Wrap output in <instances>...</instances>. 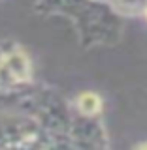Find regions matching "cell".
I'll use <instances>...</instances> for the list:
<instances>
[{"label":"cell","mask_w":147,"mask_h":150,"mask_svg":"<svg viewBox=\"0 0 147 150\" xmlns=\"http://www.w3.org/2000/svg\"><path fill=\"white\" fill-rule=\"evenodd\" d=\"M32 9L42 17L66 19L83 49L113 47L125 30V19L100 0H32Z\"/></svg>","instance_id":"6da1fadb"},{"label":"cell","mask_w":147,"mask_h":150,"mask_svg":"<svg viewBox=\"0 0 147 150\" xmlns=\"http://www.w3.org/2000/svg\"><path fill=\"white\" fill-rule=\"evenodd\" d=\"M0 148H51L42 126L27 111H0Z\"/></svg>","instance_id":"7a4b0ae2"},{"label":"cell","mask_w":147,"mask_h":150,"mask_svg":"<svg viewBox=\"0 0 147 150\" xmlns=\"http://www.w3.org/2000/svg\"><path fill=\"white\" fill-rule=\"evenodd\" d=\"M70 148H110V131L102 116H81L74 112L72 124L68 129Z\"/></svg>","instance_id":"3957f363"},{"label":"cell","mask_w":147,"mask_h":150,"mask_svg":"<svg viewBox=\"0 0 147 150\" xmlns=\"http://www.w3.org/2000/svg\"><path fill=\"white\" fill-rule=\"evenodd\" d=\"M0 60L23 83V86L30 90V86L34 84V62L25 47L19 41H2L0 43Z\"/></svg>","instance_id":"277c9868"},{"label":"cell","mask_w":147,"mask_h":150,"mask_svg":"<svg viewBox=\"0 0 147 150\" xmlns=\"http://www.w3.org/2000/svg\"><path fill=\"white\" fill-rule=\"evenodd\" d=\"M70 107L75 115L81 116H102L104 109H106V101H104L102 94L96 90H81L77 92L74 98H70Z\"/></svg>","instance_id":"5b68a950"},{"label":"cell","mask_w":147,"mask_h":150,"mask_svg":"<svg viewBox=\"0 0 147 150\" xmlns=\"http://www.w3.org/2000/svg\"><path fill=\"white\" fill-rule=\"evenodd\" d=\"M121 19H143L147 0H106Z\"/></svg>","instance_id":"8992f818"},{"label":"cell","mask_w":147,"mask_h":150,"mask_svg":"<svg viewBox=\"0 0 147 150\" xmlns=\"http://www.w3.org/2000/svg\"><path fill=\"white\" fill-rule=\"evenodd\" d=\"M136 150H147V141H141V143H136L134 144Z\"/></svg>","instance_id":"52a82bcc"},{"label":"cell","mask_w":147,"mask_h":150,"mask_svg":"<svg viewBox=\"0 0 147 150\" xmlns=\"http://www.w3.org/2000/svg\"><path fill=\"white\" fill-rule=\"evenodd\" d=\"M143 19H145V21H147V9H145V13H143Z\"/></svg>","instance_id":"ba28073f"},{"label":"cell","mask_w":147,"mask_h":150,"mask_svg":"<svg viewBox=\"0 0 147 150\" xmlns=\"http://www.w3.org/2000/svg\"><path fill=\"white\" fill-rule=\"evenodd\" d=\"M100 2H106V0H100Z\"/></svg>","instance_id":"9c48e42d"}]
</instances>
